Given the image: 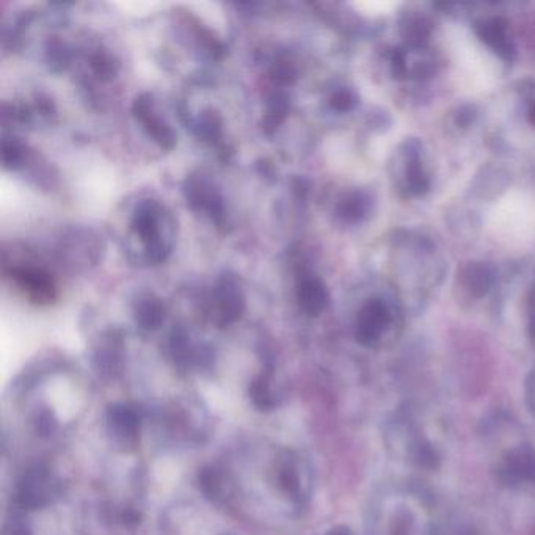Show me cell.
<instances>
[{"label":"cell","instance_id":"obj_1","mask_svg":"<svg viewBox=\"0 0 535 535\" xmlns=\"http://www.w3.org/2000/svg\"><path fill=\"white\" fill-rule=\"evenodd\" d=\"M489 228L508 247L526 245L535 237L534 200L522 192L506 195L491 211Z\"/></svg>","mask_w":535,"mask_h":535},{"label":"cell","instance_id":"obj_2","mask_svg":"<svg viewBox=\"0 0 535 535\" xmlns=\"http://www.w3.org/2000/svg\"><path fill=\"white\" fill-rule=\"evenodd\" d=\"M59 493V485L52 475L43 467L28 469L18 490V501L28 510L46 507Z\"/></svg>","mask_w":535,"mask_h":535},{"label":"cell","instance_id":"obj_3","mask_svg":"<svg viewBox=\"0 0 535 535\" xmlns=\"http://www.w3.org/2000/svg\"><path fill=\"white\" fill-rule=\"evenodd\" d=\"M108 434L123 449H134L139 442L140 416L126 403H115L108 410Z\"/></svg>","mask_w":535,"mask_h":535},{"label":"cell","instance_id":"obj_4","mask_svg":"<svg viewBox=\"0 0 535 535\" xmlns=\"http://www.w3.org/2000/svg\"><path fill=\"white\" fill-rule=\"evenodd\" d=\"M502 481L507 483H535V451L528 446L512 449L501 468Z\"/></svg>","mask_w":535,"mask_h":535},{"label":"cell","instance_id":"obj_5","mask_svg":"<svg viewBox=\"0 0 535 535\" xmlns=\"http://www.w3.org/2000/svg\"><path fill=\"white\" fill-rule=\"evenodd\" d=\"M278 483L284 495L294 502L301 501V481L299 465L292 452H283L278 460Z\"/></svg>","mask_w":535,"mask_h":535},{"label":"cell","instance_id":"obj_6","mask_svg":"<svg viewBox=\"0 0 535 535\" xmlns=\"http://www.w3.org/2000/svg\"><path fill=\"white\" fill-rule=\"evenodd\" d=\"M250 399H252V403H253L254 407L261 410V411H270V410H274L278 405L276 397L274 395V391L270 389L268 377H266V375H262V377L256 379L252 383V387H250Z\"/></svg>","mask_w":535,"mask_h":535},{"label":"cell","instance_id":"obj_7","mask_svg":"<svg viewBox=\"0 0 535 535\" xmlns=\"http://www.w3.org/2000/svg\"><path fill=\"white\" fill-rule=\"evenodd\" d=\"M198 483H200L201 491L208 498L220 499L221 493H223V475L219 469L212 468V467L201 469L200 475H198Z\"/></svg>","mask_w":535,"mask_h":535},{"label":"cell","instance_id":"obj_8","mask_svg":"<svg viewBox=\"0 0 535 535\" xmlns=\"http://www.w3.org/2000/svg\"><path fill=\"white\" fill-rule=\"evenodd\" d=\"M57 427H59V424H57L55 416L51 411H43L40 418H38V422H36V430L40 432L41 435H52Z\"/></svg>","mask_w":535,"mask_h":535},{"label":"cell","instance_id":"obj_9","mask_svg":"<svg viewBox=\"0 0 535 535\" xmlns=\"http://www.w3.org/2000/svg\"><path fill=\"white\" fill-rule=\"evenodd\" d=\"M366 7H368V12L372 14H385L395 10L397 4L395 2H372V4H366Z\"/></svg>","mask_w":535,"mask_h":535},{"label":"cell","instance_id":"obj_10","mask_svg":"<svg viewBox=\"0 0 535 535\" xmlns=\"http://www.w3.org/2000/svg\"><path fill=\"white\" fill-rule=\"evenodd\" d=\"M526 399H528L529 407H531L532 413L535 415V372L531 375V379L528 380V387H526Z\"/></svg>","mask_w":535,"mask_h":535},{"label":"cell","instance_id":"obj_11","mask_svg":"<svg viewBox=\"0 0 535 535\" xmlns=\"http://www.w3.org/2000/svg\"><path fill=\"white\" fill-rule=\"evenodd\" d=\"M325 535H350V531L347 528H344V526H339V528L331 529Z\"/></svg>","mask_w":535,"mask_h":535},{"label":"cell","instance_id":"obj_12","mask_svg":"<svg viewBox=\"0 0 535 535\" xmlns=\"http://www.w3.org/2000/svg\"><path fill=\"white\" fill-rule=\"evenodd\" d=\"M16 535H28V532H24V531H18V532H16Z\"/></svg>","mask_w":535,"mask_h":535},{"label":"cell","instance_id":"obj_13","mask_svg":"<svg viewBox=\"0 0 535 535\" xmlns=\"http://www.w3.org/2000/svg\"><path fill=\"white\" fill-rule=\"evenodd\" d=\"M223 535H229V534H223Z\"/></svg>","mask_w":535,"mask_h":535}]
</instances>
